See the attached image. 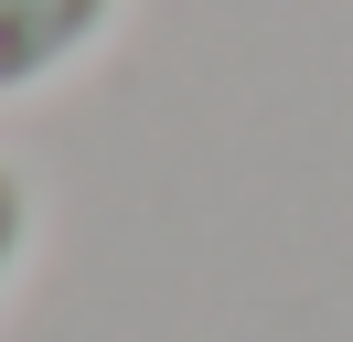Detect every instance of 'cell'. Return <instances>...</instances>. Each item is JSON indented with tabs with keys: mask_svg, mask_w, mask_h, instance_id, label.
Masks as SVG:
<instances>
[{
	"mask_svg": "<svg viewBox=\"0 0 353 342\" xmlns=\"http://www.w3.org/2000/svg\"><path fill=\"white\" fill-rule=\"evenodd\" d=\"M118 0H0V97H32L108 43Z\"/></svg>",
	"mask_w": 353,
	"mask_h": 342,
	"instance_id": "1",
	"label": "cell"
},
{
	"mask_svg": "<svg viewBox=\"0 0 353 342\" xmlns=\"http://www.w3.org/2000/svg\"><path fill=\"white\" fill-rule=\"evenodd\" d=\"M22 246H32V182L0 161V289H11V268H22Z\"/></svg>",
	"mask_w": 353,
	"mask_h": 342,
	"instance_id": "2",
	"label": "cell"
}]
</instances>
